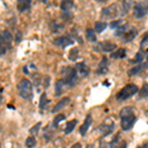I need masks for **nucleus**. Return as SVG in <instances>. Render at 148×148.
<instances>
[{"instance_id": "obj_1", "label": "nucleus", "mask_w": 148, "mask_h": 148, "mask_svg": "<svg viewBox=\"0 0 148 148\" xmlns=\"http://www.w3.org/2000/svg\"><path fill=\"white\" fill-rule=\"evenodd\" d=\"M121 116V126L123 130L127 131L132 128L136 121V116L133 113V109L131 107H125L120 113Z\"/></svg>"}, {"instance_id": "obj_2", "label": "nucleus", "mask_w": 148, "mask_h": 148, "mask_svg": "<svg viewBox=\"0 0 148 148\" xmlns=\"http://www.w3.org/2000/svg\"><path fill=\"white\" fill-rule=\"evenodd\" d=\"M63 77L61 78V80L64 82V84L73 87L76 85L78 80V74L75 68L71 67V66H67V67H63L61 70Z\"/></svg>"}, {"instance_id": "obj_3", "label": "nucleus", "mask_w": 148, "mask_h": 148, "mask_svg": "<svg viewBox=\"0 0 148 148\" xmlns=\"http://www.w3.org/2000/svg\"><path fill=\"white\" fill-rule=\"evenodd\" d=\"M18 93L21 98L25 100H31L34 96L33 93V84L28 79H22L17 86Z\"/></svg>"}, {"instance_id": "obj_4", "label": "nucleus", "mask_w": 148, "mask_h": 148, "mask_svg": "<svg viewBox=\"0 0 148 148\" xmlns=\"http://www.w3.org/2000/svg\"><path fill=\"white\" fill-rule=\"evenodd\" d=\"M12 42H13V36L9 31L5 30L0 32V56H4L11 49Z\"/></svg>"}, {"instance_id": "obj_5", "label": "nucleus", "mask_w": 148, "mask_h": 148, "mask_svg": "<svg viewBox=\"0 0 148 148\" xmlns=\"http://www.w3.org/2000/svg\"><path fill=\"white\" fill-rule=\"evenodd\" d=\"M138 92V87L135 84H127L125 85L123 88H121V90L118 94L116 95V100L119 101H125L128 98L132 97L133 95H135Z\"/></svg>"}, {"instance_id": "obj_6", "label": "nucleus", "mask_w": 148, "mask_h": 148, "mask_svg": "<svg viewBox=\"0 0 148 148\" xmlns=\"http://www.w3.org/2000/svg\"><path fill=\"white\" fill-rule=\"evenodd\" d=\"M133 16L136 19H141L148 13V2H137L133 6Z\"/></svg>"}, {"instance_id": "obj_7", "label": "nucleus", "mask_w": 148, "mask_h": 148, "mask_svg": "<svg viewBox=\"0 0 148 148\" xmlns=\"http://www.w3.org/2000/svg\"><path fill=\"white\" fill-rule=\"evenodd\" d=\"M99 130L101 131L103 136H107L110 135L114 130V123L112 119L107 118L103 123H101V125L99 126Z\"/></svg>"}, {"instance_id": "obj_8", "label": "nucleus", "mask_w": 148, "mask_h": 148, "mask_svg": "<svg viewBox=\"0 0 148 148\" xmlns=\"http://www.w3.org/2000/svg\"><path fill=\"white\" fill-rule=\"evenodd\" d=\"M118 6L116 4H112L109 7H105L102 10V18L104 19H112V18H116L118 16Z\"/></svg>"}, {"instance_id": "obj_9", "label": "nucleus", "mask_w": 148, "mask_h": 148, "mask_svg": "<svg viewBox=\"0 0 148 148\" xmlns=\"http://www.w3.org/2000/svg\"><path fill=\"white\" fill-rule=\"evenodd\" d=\"M53 44L57 47H60L61 49H65L66 47L73 45L74 40L68 36H61V37H58L53 40Z\"/></svg>"}, {"instance_id": "obj_10", "label": "nucleus", "mask_w": 148, "mask_h": 148, "mask_svg": "<svg viewBox=\"0 0 148 148\" xmlns=\"http://www.w3.org/2000/svg\"><path fill=\"white\" fill-rule=\"evenodd\" d=\"M98 47H100V51H102L112 52L116 49V45L112 42H109V40H105V42H100V44H98V46L95 47V49H98Z\"/></svg>"}, {"instance_id": "obj_11", "label": "nucleus", "mask_w": 148, "mask_h": 148, "mask_svg": "<svg viewBox=\"0 0 148 148\" xmlns=\"http://www.w3.org/2000/svg\"><path fill=\"white\" fill-rule=\"evenodd\" d=\"M108 71H109V61L108 58L106 56H104L102 58V60L100 61L99 65H98L96 72L99 75H103V74H106Z\"/></svg>"}, {"instance_id": "obj_12", "label": "nucleus", "mask_w": 148, "mask_h": 148, "mask_svg": "<svg viewBox=\"0 0 148 148\" xmlns=\"http://www.w3.org/2000/svg\"><path fill=\"white\" fill-rule=\"evenodd\" d=\"M92 123H93L92 116L91 114H87V116L85 118L84 123H83V125H81V127H80V134L82 135V136H85L86 135V133H87L89 127L91 126Z\"/></svg>"}, {"instance_id": "obj_13", "label": "nucleus", "mask_w": 148, "mask_h": 148, "mask_svg": "<svg viewBox=\"0 0 148 148\" xmlns=\"http://www.w3.org/2000/svg\"><path fill=\"white\" fill-rule=\"evenodd\" d=\"M75 69L77 71V74L80 75L81 77H86V76L89 74V67L86 65V63L84 62H78L76 63L75 65Z\"/></svg>"}, {"instance_id": "obj_14", "label": "nucleus", "mask_w": 148, "mask_h": 148, "mask_svg": "<svg viewBox=\"0 0 148 148\" xmlns=\"http://www.w3.org/2000/svg\"><path fill=\"white\" fill-rule=\"evenodd\" d=\"M136 35H137V31L134 28H130L125 34L121 36V39H123L125 42H130L132 40H134Z\"/></svg>"}, {"instance_id": "obj_15", "label": "nucleus", "mask_w": 148, "mask_h": 148, "mask_svg": "<svg viewBox=\"0 0 148 148\" xmlns=\"http://www.w3.org/2000/svg\"><path fill=\"white\" fill-rule=\"evenodd\" d=\"M70 103V99L68 97H64L60 100L57 104L54 106V108L52 109V113H56V112H60L61 110L65 108L66 106Z\"/></svg>"}, {"instance_id": "obj_16", "label": "nucleus", "mask_w": 148, "mask_h": 148, "mask_svg": "<svg viewBox=\"0 0 148 148\" xmlns=\"http://www.w3.org/2000/svg\"><path fill=\"white\" fill-rule=\"evenodd\" d=\"M146 67H148V62L147 63H140V64H137L136 66L132 67L131 69L128 70V75L130 76H133V75H136L139 72H141L143 69H145Z\"/></svg>"}, {"instance_id": "obj_17", "label": "nucleus", "mask_w": 148, "mask_h": 148, "mask_svg": "<svg viewBox=\"0 0 148 148\" xmlns=\"http://www.w3.org/2000/svg\"><path fill=\"white\" fill-rule=\"evenodd\" d=\"M125 56H126V49H123V47H120L116 51L112 52L111 57L114 59H119V58H125Z\"/></svg>"}, {"instance_id": "obj_18", "label": "nucleus", "mask_w": 148, "mask_h": 148, "mask_svg": "<svg viewBox=\"0 0 148 148\" xmlns=\"http://www.w3.org/2000/svg\"><path fill=\"white\" fill-rule=\"evenodd\" d=\"M31 3L32 2L29 1V0H24V1H18L17 3V8L19 9V11L21 12H25L30 9Z\"/></svg>"}, {"instance_id": "obj_19", "label": "nucleus", "mask_w": 148, "mask_h": 148, "mask_svg": "<svg viewBox=\"0 0 148 148\" xmlns=\"http://www.w3.org/2000/svg\"><path fill=\"white\" fill-rule=\"evenodd\" d=\"M86 39L91 42H97V37L95 31L91 28H88L86 30Z\"/></svg>"}, {"instance_id": "obj_20", "label": "nucleus", "mask_w": 148, "mask_h": 148, "mask_svg": "<svg viewBox=\"0 0 148 148\" xmlns=\"http://www.w3.org/2000/svg\"><path fill=\"white\" fill-rule=\"evenodd\" d=\"M76 125H77V120L69 121L68 123H66L65 130H64V132H65V134H69V133L72 132V131L74 130V128H75Z\"/></svg>"}, {"instance_id": "obj_21", "label": "nucleus", "mask_w": 148, "mask_h": 148, "mask_svg": "<svg viewBox=\"0 0 148 148\" xmlns=\"http://www.w3.org/2000/svg\"><path fill=\"white\" fill-rule=\"evenodd\" d=\"M73 6H74V2L73 1H67V0H65V1L61 2L60 9L63 12H68L69 10H71V9L73 8Z\"/></svg>"}, {"instance_id": "obj_22", "label": "nucleus", "mask_w": 148, "mask_h": 148, "mask_svg": "<svg viewBox=\"0 0 148 148\" xmlns=\"http://www.w3.org/2000/svg\"><path fill=\"white\" fill-rule=\"evenodd\" d=\"M65 84H64V82L61 79H58L56 82V96H59V95L61 94V93L63 92V88Z\"/></svg>"}, {"instance_id": "obj_23", "label": "nucleus", "mask_w": 148, "mask_h": 148, "mask_svg": "<svg viewBox=\"0 0 148 148\" xmlns=\"http://www.w3.org/2000/svg\"><path fill=\"white\" fill-rule=\"evenodd\" d=\"M130 29V26L127 24H123L121 26H120L118 29H116V33H114V36H118V37H121L126 31Z\"/></svg>"}, {"instance_id": "obj_24", "label": "nucleus", "mask_w": 148, "mask_h": 148, "mask_svg": "<svg viewBox=\"0 0 148 148\" xmlns=\"http://www.w3.org/2000/svg\"><path fill=\"white\" fill-rule=\"evenodd\" d=\"M140 51L141 52H148V33L143 37V39L140 42Z\"/></svg>"}, {"instance_id": "obj_25", "label": "nucleus", "mask_w": 148, "mask_h": 148, "mask_svg": "<svg viewBox=\"0 0 148 148\" xmlns=\"http://www.w3.org/2000/svg\"><path fill=\"white\" fill-rule=\"evenodd\" d=\"M26 147L27 148H34L37 145V140L34 135H31L26 139Z\"/></svg>"}, {"instance_id": "obj_26", "label": "nucleus", "mask_w": 148, "mask_h": 148, "mask_svg": "<svg viewBox=\"0 0 148 148\" xmlns=\"http://www.w3.org/2000/svg\"><path fill=\"white\" fill-rule=\"evenodd\" d=\"M64 120H65V116H64V114H56V118L53 119V121H52V126H53V127H57L59 123H60L61 121H63Z\"/></svg>"}, {"instance_id": "obj_27", "label": "nucleus", "mask_w": 148, "mask_h": 148, "mask_svg": "<svg viewBox=\"0 0 148 148\" xmlns=\"http://www.w3.org/2000/svg\"><path fill=\"white\" fill-rule=\"evenodd\" d=\"M108 27V24L105 22H96L95 23V32L97 33H102L103 31L106 30V28Z\"/></svg>"}, {"instance_id": "obj_28", "label": "nucleus", "mask_w": 148, "mask_h": 148, "mask_svg": "<svg viewBox=\"0 0 148 148\" xmlns=\"http://www.w3.org/2000/svg\"><path fill=\"white\" fill-rule=\"evenodd\" d=\"M51 102V100L47 99V96L46 93H42V96H40V109H45L46 106L49 103Z\"/></svg>"}, {"instance_id": "obj_29", "label": "nucleus", "mask_w": 148, "mask_h": 148, "mask_svg": "<svg viewBox=\"0 0 148 148\" xmlns=\"http://www.w3.org/2000/svg\"><path fill=\"white\" fill-rule=\"evenodd\" d=\"M78 54H79V51H78V49L74 47V49H72L70 51H69L68 58L70 59V60H72V61H75L76 59L78 58Z\"/></svg>"}, {"instance_id": "obj_30", "label": "nucleus", "mask_w": 148, "mask_h": 148, "mask_svg": "<svg viewBox=\"0 0 148 148\" xmlns=\"http://www.w3.org/2000/svg\"><path fill=\"white\" fill-rule=\"evenodd\" d=\"M147 96H148V83H144L139 91V99H142V98H145Z\"/></svg>"}, {"instance_id": "obj_31", "label": "nucleus", "mask_w": 148, "mask_h": 148, "mask_svg": "<svg viewBox=\"0 0 148 148\" xmlns=\"http://www.w3.org/2000/svg\"><path fill=\"white\" fill-rule=\"evenodd\" d=\"M142 60H143V54H142V52L139 51V52H137V53L135 54L134 58L131 59L130 62L136 63V64H140V63H142Z\"/></svg>"}, {"instance_id": "obj_32", "label": "nucleus", "mask_w": 148, "mask_h": 148, "mask_svg": "<svg viewBox=\"0 0 148 148\" xmlns=\"http://www.w3.org/2000/svg\"><path fill=\"white\" fill-rule=\"evenodd\" d=\"M130 4L128 3V2L123 1V3H121V16L125 15V14L127 13L128 9H130Z\"/></svg>"}, {"instance_id": "obj_33", "label": "nucleus", "mask_w": 148, "mask_h": 148, "mask_svg": "<svg viewBox=\"0 0 148 148\" xmlns=\"http://www.w3.org/2000/svg\"><path fill=\"white\" fill-rule=\"evenodd\" d=\"M42 126V123H37L36 125H34L33 126L32 128L30 130V132L32 133L33 135H37L38 134V132H39V130H40V127Z\"/></svg>"}, {"instance_id": "obj_34", "label": "nucleus", "mask_w": 148, "mask_h": 148, "mask_svg": "<svg viewBox=\"0 0 148 148\" xmlns=\"http://www.w3.org/2000/svg\"><path fill=\"white\" fill-rule=\"evenodd\" d=\"M51 30H52V32H54V33H58L59 31L63 30V26L61 25V24L53 23L51 25Z\"/></svg>"}, {"instance_id": "obj_35", "label": "nucleus", "mask_w": 148, "mask_h": 148, "mask_svg": "<svg viewBox=\"0 0 148 148\" xmlns=\"http://www.w3.org/2000/svg\"><path fill=\"white\" fill-rule=\"evenodd\" d=\"M123 24V21L121 20H116V21H113V22L110 23V27L112 29H118L120 26H121Z\"/></svg>"}, {"instance_id": "obj_36", "label": "nucleus", "mask_w": 148, "mask_h": 148, "mask_svg": "<svg viewBox=\"0 0 148 148\" xmlns=\"http://www.w3.org/2000/svg\"><path fill=\"white\" fill-rule=\"evenodd\" d=\"M119 138H120V136H119V134L116 135V136H114V139L109 143L110 147H111V148H116V144H118V142H119Z\"/></svg>"}, {"instance_id": "obj_37", "label": "nucleus", "mask_w": 148, "mask_h": 148, "mask_svg": "<svg viewBox=\"0 0 148 148\" xmlns=\"http://www.w3.org/2000/svg\"><path fill=\"white\" fill-rule=\"evenodd\" d=\"M16 42H21V39H22V33L21 32H18L17 34H16Z\"/></svg>"}, {"instance_id": "obj_38", "label": "nucleus", "mask_w": 148, "mask_h": 148, "mask_svg": "<svg viewBox=\"0 0 148 148\" xmlns=\"http://www.w3.org/2000/svg\"><path fill=\"white\" fill-rule=\"evenodd\" d=\"M70 148H82V145H81V143L77 142V143H75V144H73Z\"/></svg>"}, {"instance_id": "obj_39", "label": "nucleus", "mask_w": 148, "mask_h": 148, "mask_svg": "<svg viewBox=\"0 0 148 148\" xmlns=\"http://www.w3.org/2000/svg\"><path fill=\"white\" fill-rule=\"evenodd\" d=\"M119 148H127V145H126V143L125 142H123L121 144V146L119 147Z\"/></svg>"}, {"instance_id": "obj_40", "label": "nucleus", "mask_w": 148, "mask_h": 148, "mask_svg": "<svg viewBox=\"0 0 148 148\" xmlns=\"http://www.w3.org/2000/svg\"><path fill=\"white\" fill-rule=\"evenodd\" d=\"M138 148H148V143H144V144H142L141 146H139Z\"/></svg>"}, {"instance_id": "obj_41", "label": "nucleus", "mask_w": 148, "mask_h": 148, "mask_svg": "<svg viewBox=\"0 0 148 148\" xmlns=\"http://www.w3.org/2000/svg\"><path fill=\"white\" fill-rule=\"evenodd\" d=\"M147 60H148V56H147Z\"/></svg>"}, {"instance_id": "obj_42", "label": "nucleus", "mask_w": 148, "mask_h": 148, "mask_svg": "<svg viewBox=\"0 0 148 148\" xmlns=\"http://www.w3.org/2000/svg\"><path fill=\"white\" fill-rule=\"evenodd\" d=\"M0 148H1V145H0Z\"/></svg>"}, {"instance_id": "obj_43", "label": "nucleus", "mask_w": 148, "mask_h": 148, "mask_svg": "<svg viewBox=\"0 0 148 148\" xmlns=\"http://www.w3.org/2000/svg\"><path fill=\"white\" fill-rule=\"evenodd\" d=\"M0 130H1V127H0Z\"/></svg>"}]
</instances>
